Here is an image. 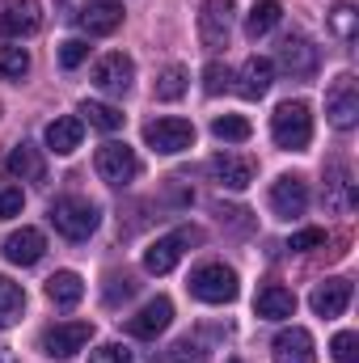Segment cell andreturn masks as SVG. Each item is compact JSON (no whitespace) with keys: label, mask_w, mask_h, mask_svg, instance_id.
Returning a JSON list of instances; mask_svg holds the SVG:
<instances>
[{"label":"cell","mask_w":359,"mask_h":363,"mask_svg":"<svg viewBox=\"0 0 359 363\" xmlns=\"http://www.w3.org/2000/svg\"><path fill=\"white\" fill-rule=\"evenodd\" d=\"M228 363H241V359H228Z\"/></svg>","instance_id":"obj_41"},{"label":"cell","mask_w":359,"mask_h":363,"mask_svg":"<svg viewBox=\"0 0 359 363\" xmlns=\"http://www.w3.org/2000/svg\"><path fill=\"white\" fill-rule=\"evenodd\" d=\"M131 81H136V64L123 51H110V55H101L93 64V85L101 93H110V97H123V93L131 89Z\"/></svg>","instance_id":"obj_11"},{"label":"cell","mask_w":359,"mask_h":363,"mask_svg":"<svg viewBox=\"0 0 359 363\" xmlns=\"http://www.w3.org/2000/svg\"><path fill=\"white\" fill-rule=\"evenodd\" d=\"M81 296H85V279L77 271H55L47 279V300H51L55 308H77Z\"/></svg>","instance_id":"obj_23"},{"label":"cell","mask_w":359,"mask_h":363,"mask_svg":"<svg viewBox=\"0 0 359 363\" xmlns=\"http://www.w3.org/2000/svg\"><path fill=\"white\" fill-rule=\"evenodd\" d=\"M81 135H85V118H77V114H64V118L47 123V148L55 157H72L81 148Z\"/></svg>","instance_id":"obj_20"},{"label":"cell","mask_w":359,"mask_h":363,"mask_svg":"<svg viewBox=\"0 0 359 363\" xmlns=\"http://www.w3.org/2000/svg\"><path fill=\"white\" fill-rule=\"evenodd\" d=\"M211 135H216L220 144H245V140L254 135V127H250L241 114H220V118L211 123Z\"/></svg>","instance_id":"obj_28"},{"label":"cell","mask_w":359,"mask_h":363,"mask_svg":"<svg viewBox=\"0 0 359 363\" xmlns=\"http://www.w3.org/2000/svg\"><path fill=\"white\" fill-rule=\"evenodd\" d=\"M270 140L279 148H287V152L309 148V140H313V114H309V106L304 101H283L270 114Z\"/></svg>","instance_id":"obj_2"},{"label":"cell","mask_w":359,"mask_h":363,"mask_svg":"<svg viewBox=\"0 0 359 363\" xmlns=\"http://www.w3.org/2000/svg\"><path fill=\"white\" fill-rule=\"evenodd\" d=\"M144 140H148L153 152L178 157V152H186L194 144V127L186 118H153V123H144Z\"/></svg>","instance_id":"obj_7"},{"label":"cell","mask_w":359,"mask_h":363,"mask_svg":"<svg viewBox=\"0 0 359 363\" xmlns=\"http://www.w3.org/2000/svg\"><path fill=\"white\" fill-rule=\"evenodd\" d=\"M270 359L275 363H317V351H313V334L292 325V330H279L275 342H270Z\"/></svg>","instance_id":"obj_15"},{"label":"cell","mask_w":359,"mask_h":363,"mask_svg":"<svg viewBox=\"0 0 359 363\" xmlns=\"http://www.w3.org/2000/svg\"><path fill=\"white\" fill-rule=\"evenodd\" d=\"M26 72H30V51L26 47H0V77L21 81Z\"/></svg>","instance_id":"obj_31"},{"label":"cell","mask_w":359,"mask_h":363,"mask_svg":"<svg viewBox=\"0 0 359 363\" xmlns=\"http://www.w3.org/2000/svg\"><path fill=\"white\" fill-rule=\"evenodd\" d=\"M21 313H26V291H21L17 283L0 279V330L17 325V321H21Z\"/></svg>","instance_id":"obj_27"},{"label":"cell","mask_w":359,"mask_h":363,"mask_svg":"<svg viewBox=\"0 0 359 363\" xmlns=\"http://www.w3.org/2000/svg\"><path fill=\"white\" fill-rule=\"evenodd\" d=\"M85 60H89V43H85V38H68V43L60 47V64H64V68H81Z\"/></svg>","instance_id":"obj_37"},{"label":"cell","mask_w":359,"mask_h":363,"mask_svg":"<svg viewBox=\"0 0 359 363\" xmlns=\"http://www.w3.org/2000/svg\"><path fill=\"white\" fill-rule=\"evenodd\" d=\"M317 64H321V55H317V47H313L304 34H287V38L279 43V68H283L292 81H313V77H317Z\"/></svg>","instance_id":"obj_9"},{"label":"cell","mask_w":359,"mask_h":363,"mask_svg":"<svg viewBox=\"0 0 359 363\" xmlns=\"http://www.w3.org/2000/svg\"><path fill=\"white\" fill-rule=\"evenodd\" d=\"M355 21H359V13H355V4H334L330 9V30L343 38V43H355Z\"/></svg>","instance_id":"obj_32"},{"label":"cell","mask_w":359,"mask_h":363,"mask_svg":"<svg viewBox=\"0 0 359 363\" xmlns=\"http://www.w3.org/2000/svg\"><path fill=\"white\" fill-rule=\"evenodd\" d=\"M304 207H309V186H304V178L283 174V178L270 186V211L279 220H296V216H304Z\"/></svg>","instance_id":"obj_13"},{"label":"cell","mask_w":359,"mask_h":363,"mask_svg":"<svg viewBox=\"0 0 359 363\" xmlns=\"http://www.w3.org/2000/svg\"><path fill=\"white\" fill-rule=\"evenodd\" d=\"M97 220H101V211H97V203H89V199L68 194V199H55L51 203V224L68 241H89L93 233H97Z\"/></svg>","instance_id":"obj_1"},{"label":"cell","mask_w":359,"mask_h":363,"mask_svg":"<svg viewBox=\"0 0 359 363\" xmlns=\"http://www.w3.org/2000/svg\"><path fill=\"white\" fill-rule=\"evenodd\" d=\"M43 26L38 0H4L0 4V38H30Z\"/></svg>","instance_id":"obj_12"},{"label":"cell","mask_w":359,"mask_h":363,"mask_svg":"<svg viewBox=\"0 0 359 363\" xmlns=\"http://www.w3.org/2000/svg\"><path fill=\"white\" fill-rule=\"evenodd\" d=\"M309 304H313L317 317H343L347 304H351V279H326V283H317L313 296H309Z\"/></svg>","instance_id":"obj_18"},{"label":"cell","mask_w":359,"mask_h":363,"mask_svg":"<svg viewBox=\"0 0 359 363\" xmlns=\"http://www.w3.org/2000/svg\"><path fill=\"white\" fill-rule=\"evenodd\" d=\"M317 245H326V228H300V233H292V241H287L292 254H309V250H317Z\"/></svg>","instance_id":"obj_35"},{"label":"cell","mask_w":359,"mask_h":363,"mask_svg":"<svg viewBox=\"0 0 359 363\" xmlns=\"http://www.w3.org/2000/svg\"><path fill=\"white\" fill-rule=\"evenodd\" d=\"M228 81H233V72H228V68H224L220 60H211V64L203 68V89L211 93V97H216V93H224V89H228Z\"/></svg>","instance_id":"obj_34"},{"label":"cell","mask_w":359,"mask_h":363,"mask_svg":"<svg viewBox=\"0 0 359 363\" xmlns=\"http://www.w3.org/2000/svg\"><path fill=\"white\" fill-rule=\"evenodd\" d=\"M170 321H174V304H170L165 296H157V300H148V304L127 321V334H136V338H157L161 330H170Z\"/></svg>","instance_id":"obj_19"},{"label":"cell","mask_w":359,"mask_h":363,"mask_svg":"<svg viewBox=\"0 0 359 363\" xmlns=\"http://www.w3.org/2000/svg\"><path fill=\"white\" fill-rule=\"evenodd\" d=\"M279 17H283V4L279 0H254V9L245 13V34L258 43V38H267L270 30L279 26Z\"/></svg>","instance_id":"obj_25"},{"label":"cell","mask_w":359,"mask_h":363,"mask_svg":"<svg viewBox=\"0 0 359 363\" xmlns=\"http://www.w3.org/2000/svg\"><path fill=\"white\" fill-rule=\"evenodd\" d=\"M4 258L13 262V267H34L43 254H47V237L38 233V228H17V233H9L4 237Z\"/></svg>","instance_id":"obj_17"},{"label":"cell","mask_w":359,"mask_h":363,"mask_svg":"<svg viewBox=\"0 0 359 363\" xmlns=\"http://www.w3.org/2000/svg\"><path fill=\"white\" fill-rule=\"evenodd\" d=\"M21 203H26L21 186H9V190H0V220H13V216H21Z\"/></svg>","instance_id":"obj_39"},{"label":"cell","mask_w":359,"mask_h":363,"mask_svg":"<svg viewBox=\"0 0 359 363\" xmlns=\"http://www.w3.org/2000/svg\"><path fill=\"white\" fill-rule=\"evenodd\" d=\"M186 85H190V77H186V68L182 64H170L161 77H157V101H178L182 93H186Z\"/></svg>","instance_id":"obj_29"},{"label":"cell","mask_w":359,"mask_h":363,"mask_svg":"<svg viewBox=\"0 0 359 363\" xmlns=\"http://www.w3.org/2000/svg\"><path fill=\"white\" fill-rule=\"evenodd\" d=\"M233 17H237L233 0H203V9H199V38H203V47H228Z\"/></svg>","instance_id":"obj_10"},{"label":"cell","mask_w":359,"mask_h":363,"mask_svg":"<svg viewBox=\"0 0 359 363\" xmlns=\"http://www.w3.org/2000/svg\"><path fill=\"white\" fill-rule=\"evenodd\" d=\"M330 351H334V359L338 363H359V338L351 330H343L334 342H330Z\"/></svg>","instance_id":"obj_36"},{"label":"cell","mask_w":359,"mask_h":363,"mask_svg":"<svg viewBox=\"0 0 359 363\" xmlns=\"http://www.w3.org/2000/svg\"><path fill=\"white\" fill-rule=\"evenodd\" d=\"M190 296L203 304H228L237 300V271L224 262H203L199 271L190 274Z\"/></svg>","instance_id":"obj_4"},{"label":"cell","mask_w":359,"mask_h":363,"mask_svg":"<svg viewBox=\"0 0 359 363\" xmlns=\"http://www.w3.org/2000/svg\"><path fill=\"white\" fill-rule=\"evenodd\" d=\"M89 363H131V351L123 342H106V347H97L89 355Z\"/></svg>","instance_id":"obj_38"},{"label":"cell","mask_w":359,"mask_h":363,"mask_svg":"<svg viewBox=\"0 0 359 363\" xmlns=\"http://www.w3.org/2000/svg\"><path fill=\"white\" fill-rule=\"evenodd\" d=\"M207 169H211V178L220 182L224 190H245L254 182V161L250 157H237V152H216L207 161Z\"/></svg>","instance_id":"obj_16"},{"label":"cell","mask_w":359,"mask_h":363,"mask_svg":"<svg viewBox=\"0 0 359 363\" xmlns=\"http://www.w3.org/2000/svg\"><path fill=\"white\" fill-rule=\"evenodd\" d=\"M93 338V325L89 321H60L51 330H43L38 338V351L47 359H72L77 351H85V342Z\"/></svg>","instance_id":"obj_6"},{"label":"cell","mask_w":359,"mask_h":363,"mask_svg":"<svg viewBox=\"0 0 359 363\" xmlns=\"http://www.w3.org/2000/svg\"><path fill=\"white\" fill-rule=\"evenodd\" d=\"M170 363H207V347L199 338H182L170 351Z\"/></svg>","instance_id":"obj_33"},{"label":"cell","mask_w":359,"mask_h":363,"mask_svg":"<svg viewBox=\"0 0 359 363\" xmlns=\"http://www.w3.org/2000/svg\"><path fill=\"white\" fill-rule=\"evenodd\" d=\"M81 30L89 38H106L123 26V0H85V9L77 13Z\"/></svg>","instance_id":"obj_14"},{"label":"cell","mask_w":359,"mask_h":363,"mask_svg":"<svg viewBox=\"0 0 359 363\" xmlns=\"http://www.w3.org/2000/svg\"><path fill=\"white\" fill-rule=\"evenodd\" d=\"M106 283H110V287H106V304H118V300H131V291H136V283H131L127 274H123V279H118V274H110Z\"/></svg>","instance_id":"obj_40"},{"label":"cell","mask_w":359,"mask_h":363,"mask_svg":"<svg viewBox=\"0 0 359 363\" xmlns=\"http://www.w3.org/2000/svg\"><path fill=\"white\" fill-rule=\"evenodd\" d=\"M81 114L89 118V127H97V131H118V127H123V110H114V106H106V101H85Z\"/></svg>","instance_id":"obj_30"},{"label":"cell","mask_w":359,"mask_h":363,"mask_svg":"<svg viewBox=\"0 0 359 363\" xmlns=\"http://www.w3.org/2000/svg\"><path fill=\"white\" fill-rule=\"evenodd\" d=\"M326 118L338 127V131H351L359 123V85L351 72H343L330 89H326Z\"/></svg>","instance_id":"obj_8"},{"label":"cell","mask_w":359,"mask_h":363,"mask_svg":"<svg viewBox=\"0 0 359 363\" xmlns=\"http://www.w3.org/2000/svg\"><path fill=\"white\" fill-rule=\"evenodd\" d=\"M254 308H258V317H267V321H287V317H296V291H287V287H279V283H267V287L258 291Z\"/></svg>","instance_id":"obj_22"},{"label":"cell","mask_w":359,"mask_h":363,"mask_svg":"<svg viewBox=\"0 0 359 363\" xmlns=\"http://www.w3.org/2000/svg\"><path fill=\"white\" fill-rule=\"evenodd\" d=\"M93 165H97V178L110 182V186H127V182H136V174H140V157H136V148H127L123 140H106V144L97 148Z\"/></svg>","instance_id":"obj_5"},{"label":"cell","mask_w":359,"mask_h":363,"mask_svg":"<svg viewBox=\"0 0 359 363\" xmlns=\"http://www.w3.org/2000/svg\"><path fill=\"white\" fill-rule=\"evenodd\" d=\"M9 174L21 182H43V174H47V161H43V152L34 148V144H17L13 152H9Z\"/></svg>","instance_id":"obj_24"},{"label":"cell","mask_w":359,"mask_h":363,"mask_svg":"<svg viewBox=\"0 0 359 363\" xmlns=\"http://www.w3.org/2000/svg\"><path fill=\"white\" fill-rule=\"evenodd\" d=\"M326 207L330 211H351L355 207V182L343 165L330 169V182H326Z\"/></svg>","instance_id":"obj_26"},{"label":"cell","mask_w":359,"mask_h":363,"mask_svg":"<svg viewBox=\"0 0 359 363\" xmlns=\"http://www.w3.org/2000/svg\"><path fill=\"white\" fill-rule=\"evenodd\" d=\"M199 241H203V228H194V224H182L174 233L157 237V241L144 250V271L148 274H170L182 262V254H186L190 245H199Z\"/></svg>","instance_id":"obj_3"},{"label":"cell","mask_w":359,"mask_h":363,"mask_svg":"<svg viewBox=\"0 0 359 363\" xmlns=\"http://www.w3.org/2000/svg\"><path fill=\"white\" fill-rule=\"evenodd\" d=\"M270 81H275V64L263 60V55H254V60H245L241 72H237V93L250 97V101H258V97H267Z\"/></svg>","instance_id":"obj_21"}]
</instances>
